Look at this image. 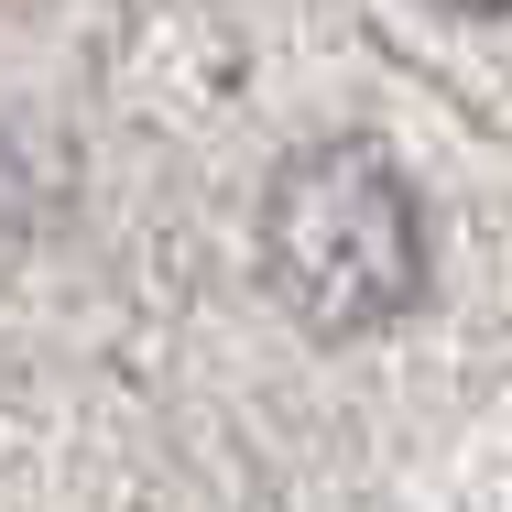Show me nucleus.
<instances>
[{
	"mask_svg": "<svg viewBox=\"0 0 512 512\" xmlns=\"http://www.w3.org/2000/svg\"><path fill=\"white\" fill-rule=\"evenodd\" d=\"M262 273L306 338H371L425 295V218L382 142H306L262 197Z\"/></svg>",
	"mask_w": 512,
	"mask_h": 512,
	"instance_id": "f257e3e1",
	"label": "nucleus"
},
{
	"mask_svg": "<svg viewBox=\"0 0 512 512\" xmlns=\"http://www.w3.org/2000/svg\"><path fill=\"white\" fill-rule=\"evenodd\" d=\"M436 11H480V22H491V11H512V0H436Z\"/></svg>",
	"mask_w": 512,
	"mask_h": 512,
	"instance_id": "f03ea898",
	"label": "nucleus"
}]
</instances>
